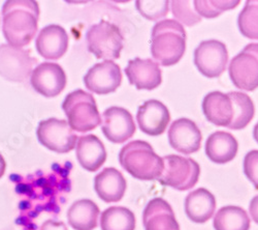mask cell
Masks as SVG:
<instances>
[{"label":"cell","instance_id":"obj_1","mask_svg":"<svg viewBox=\"0 0 258 230\" xmlns=\"http://www.w3.org/2000/svg\"><path fill=\"white\" fill-rule=\"evenodd\" d=\"M202 107L210 122L234 131L245 129L255 114L252 100L240 91H212L205 97Z\"/></svg>","mask_w":258,"mask_h":230},{"label":"cell","instance_id":"obj_2","mask_svg":"<svg viewBox=\"0 0 258 230\" xmlns=\"http://www.w3.org/2000/svg\"><path fill=\"white\" fill-rule=\"evenodd\" d=\"M39 18L33 0H9L3 6V31L9 45L22 48L34 38Z\"/></svg>","mask_w":258,"mask_h":230},{"label":"cell","instance_id":"obj_3","mask_svg":"<svg viewBox=\"0 0 258 230\" xmlns=\"http://www.w3.org/2000/svg\"><path fill=\"white\" fill-rule=\"evenodd\" d=\"M186 50V31L176 20L166 19L156 23L151 34V54L161 66H174Z\"/></svg>","mask_w":258,"mask_h":230},{"label":"cell","instance_id":"obj_4","mask_svg":"<svg viewBox=\"0 0 258 230\" xmlns=\"http://www.w3.org/2000/svg\"><path fill=\"white\" fill-rule=\"evenodd\" d=\"M123 169L140 180H158L163 172V160L146 141L129 142L119 153Z\"/></svg>","mask_w":258,"mask_h":230},{"label":"cell","instance_id":"obj_5","mask_svg":"<svg viewBox=\"0 0 258 230\" xmlns=\"http://www.w3.org/2000/svg\"><path fill=\"white\" fill-rule=\"evenodd\" d=\"M69 124L74 131L85 133L96 129L101 123V117L92 95L83 89L69 94L62 103Z\"/></svg>","mask_w":258,"mask_h":230},{"label":"cell","instance_id":"obj_6","mask_svg":"<svg viewBox=\"0 0 258 230\" xmlns=\"http://www.w3.org/2000/svg\"><path fill=\"white\" fill-rule=\"evenodd\" d=\"M86 39L89 52L96 58L113 61L120 57L124 37L115 24L100 21L88 29Z\"/></svg>","mask_w":258,"mask_h":230},{"label":"cell","instance_id":"obj_7","mask_svg":"<svg viewBox=\"0 0 258 230\" xmlns=\"http://www.w3.org/2000/svg\"><path fill=\"white\" fill-rule=\"evenodd\" d=\"M163 172L158 181L179 191L192 189L200 178L201 167L191 158L169 155L162 158Z\"/></svg>","mask_w":258,"mask_h":230},{"label":"cell","instance_id":"obj_8","mask_svg":"<svg viewBox=\"0 0 258 230\" xmlns=\"http://www.w3.org/2000/svg\"><path fill=\"white\" fill-rule=\"evenodd\" d=\"M36 136L41 145L48 150L67 154L72 152L78 143L79 137L64 119L49 118L39 122Z\"/></svg>","mask_w":258,"mask_h":230},{"label":"cell","instance_id":"obj_9","mask_svg":"<svg viewBox=\"0 0 258 230\" xmlns=\"http://www.w3.org/2000/svg\"><path fill=\"white\" fill-rule=\"evenodd\" d=\"M228 73L236 88L255 90L258 87V44H249L235 55L230 61Z\"/></svg>","mask_w":258,"mask_h":230},{"label":"cell","instance_id":"obj_10","mask_svg":"<svg viewBox=\"0 0 258 230\" xmlns=\"http://www.w3.org/2000/svg\"><path fill=\"white\" fill-rule=\"evenodd\" d=\"M37 62L29 51L9 44L0 45V76L11 82H24Z\"/></svg>","mask_w":258,"mask_h":230},{"label":"cell","instance_id":"obj_11","mask_svg":"<svg viewBox=\"0 0 258 230\" xmlns=\"http://www.w3.org/2000/svg\"><path fill=\"white\" fill-rule=\"evenodd\" d=\"M227 62V48L220 40H204L195 51V65L208 78L220 77L226 70Z\"/></svg>","mask_w":258,"mask_h":230},{"label":"cell","instance_id":"obj_12","mask_svg":"<svg viewBox=\"0 0 258 230\" xmlns=\"http://www.w3.org/2000/svg\"><path fill=\"white\" fill-rule=\"evenodd\" d=\"M122 82L120 67L114 61L104 60L93 66L84 77L86 88L97 95L115 93Z\"/></svg>","mask_w":258,"mask_h":230},{"label":"cell","instance_id":"obj_13","mask_svg":"<svg viewBox=\"0 0 258 230\" xmlns=\"http://www.w3.org/2000/svg\"><path fill=\"white\" fill-rule=\"evenodd\" d=\"M101 130L103 135L113 143H124L131 139L137 130L133 115L128 110L113 106L102 114Z\"/></svg>","mask_w":258,"mask_h":230},{"label":"cell","instance_id":"obj_14","mask_svg":"<svg viewBox=\"0 0 258 230\" xmlns=\"http://www.w3.org/2000/svg\"><path fill=\"white\" fill-rule=\"evenodd\" d=\"M31 85L41 96L55 98L67 86V75L58 64L44 62L38 65L31 74Z\"/></svg>","mask_w":258,"mask_h":230},{"label":"cell","instance_id":"obj_15","mask_svg":"<svg viewBox=\"0 0 258 230\" xmlns=\"http://www.w3.org/2000/svg\"><path fill=\"white\" fill-rule=\"evenodd\" d=\"M169 145L177 152L191 155L200 151L202 132L197 123L188 118H179L171 123L168 130Z\"/></svg>","mask_w":258,"mask_h":230},{"label":"cell","instance_id":"obj_16","mask_svg":"<svg viewBox=\"0 0 258 230\" xmlns=\"http://www.w3.org/2000/svg\"><path fill=\"white\" fill-rule=\"evenodd\" d=\"M125 74L129 83L138 89L153 90L162 82L161 69L152 59H141L139 57L128 61Z\"/></svg>","mask_w":258,"mask_h":230},{"label":"cell","instance_id":"obj_17","mask_svg":"<svg viewBox=\"0 0 258 230\" xmlns=\"http://www.w3.org/2000/svg\"><path fill=\"white\" fill-rule=\"evenodd\" d=\"M140 129L147 135L159 136L164 133L170 121L167 107L157 100H149L140 106L137 114Z\"/></svg>","mask_w":258,"mask_h":230},{"label":"cell","instance_id":"obj_18","mask_svg":"<svg viewBox=\"0 0 258 230\" xmlns=\"http://www.w3.org/2000/svg\"><path fill=\"white\" fill-rule=\"evenodd\" d=\"M69 34L63 27L52 24L42 28L35 40V47L40 56L56 60L67 53L69 48Z\"/></svg>","mask_w":258,"mask_h":230},{"label":"cell","instance_id":"obj_19","mask_svg":"<svg viewBox=\"0 0 258 230\" xmlns=\"http://www.w3.org/2000/svg\"><path fill=\"white\" fill-rule=\"evenodd\" d=\"M145 230H180L169 203L162 198L149 201L143 213Z\"/></svg>","mask_w":258,"mask_h":230},{"label":"cell","instance_id":"obj_20","mask_svg":"<svg viewBox=\"0 0 258 230\" xmlns=\"http://www.w3.org/2000/svg\"><path fill=\"white\" fill-rule=\"evenodd\" d=\"M76 155L79 164L89 172H96L106 160L104 145L95 135L79 137Z\"/></svg>","mask_w":258,"mask_h":230},{"label":"cell","instance_id":"obj_21","mask_svg":"<svg viewBox=\"0 0 258 230\" xmlns=\"http://www.w3.org/2000/svg\"><path fill=\"white\" fill-rule=\"evenodd\" d=\"M126 188V179L116 168H104L94 178L95 192L107 203L120 201L125 195Z\"/></svg>","mask_w":258,"mask_h":230},{"label":"cell","instance_id":"obj_22","mask_svg":"<svg viewBox=\"0 0 258 230\" xmlns=\"http://www.w3.org/2000/svg\"><path fill=\"white\" fill-rule=\"evenodd\" d=\"M184 208L189 220L195 223H206L215 214L216 199L209 190L200 188L186 196Z\"/></svg>","mask_w":258,"mask_h":230},{"label":"cell","instance_id":"obj_23","mask_svg":"<svg viewBox=\"0 0 258 230\" xmlns=\"http://www.w3.org/2000/svg\"><path fill=\"white\" fill-rule=\"evenodd\" d=\"M239 150L236 139L227 132L217 131L209 136L206 142V154L216 164H226L232 161Z\"/></svg>","mask_w":258,"mask_h":230},{"label":"cell","instance_id":"obj_24","mask_svg":"<svg viewBox=\"0 0 258 230\" xmlns=\"http://www.w3.org/2000/svg\"><path fill=\"white\" fill-rule=\"evenodd\" d=\"M100 211L90 199H81L72 204L68 212L69 224L75 230H93L97 227Z\"/></svg>","mask_w":258,"mask_h":230},{"label":"cell","instance_id":"obj_25","mask_svg":"<svg viewBox=\"0 0 258 230\" xmlns=\"http://www.w3.org/2000/svg\"><path fill=\"white\" fill-rule=\"evenodd\" d=\"M215 230H250V218L244 208L235 205L221 207L215 214Z\"/></svg>","mask_w":258,"mask_h":230},{"label":"cell","instance_id":"obj_26","mask_svg":"<svg viewBox=\"0 0 258 230\" xmlns=\"http://www.w3.org/2000/svg\"><path fill=\"white\" fill-rule=\"evenodd\" d=\"M101 230H135L136 216L123 206H112L101 213Z\"/></svg>","mask_w":258,"mask_h":230},{"label":"cell","instance_id":"obj_27","mask_svg":"<svg viewBox=\"0 0 258 230\" xmlns=\"http://www.w3.org/2000/svg\"><path fill=\"white\" fill-rule=\"evenodd\" d=\"M238 25L244 36L258 39V0H247L239 15Z\"/></svg>","mask_w":258,"mask_h":230},{"label":"cell","instance_id":"obj_28","mask_svg":"<svg viewBox=\"0 0 258 230\" xmlns=\"http://www.w3.org/2000/svg\"><path fill=\"white\" fill-rule=\"evenodd\" d=\"M195 9L204 18L213 19L220 16L223 12L233 10L239 6V0H196Z\"/></svg>","mask_w":258,"mask_h":230},{"label":"cell","instance_id":"obj_29","mask_svg":"<svg viewBox=\"0 0 258 230\" xmlns=\"http://www.w3.org/2000/svg\"><path fill=\"white\" fill-rule=\"evenodd\" d=\"M170 7L174 17L181 24L192 26L200 23L202 21V17L197 13L195 9V3L188 2V0H184V2L174 0V2H170Z\"/></svg>","mask_w":258,"mask_h":230},{"label":"cell","instance_id":"obj_30","mask_svg":"<svg viewBox=\"0 0 258 230\" xmlns=\"http://www.w3.org/2000/svg\"><path fill=\"white\" fill-rule=\"evenodd\" d=\"M169 2L162 0V2H137V9L143 17L148 20L156 21L164 18L169 11Z\"/></svg>","mask_w":258,"mask_h":230},{"label":"cell","instance_id":"obj_31","mask_svg":"<svg viewBox=\"0 0 258 230\" xmlns=\"http://www.w3.org/2000/svg\"><path fill=\"white\" fill-rule=\"evenodd\" d=\"M244 172L258 190V151L249 152L244 159Z\"/></svg>","mask_w":258,"mask_h":230},{"label":"cell","instance_id":"obj_32","mask_svg":"<svg viewBox=\"0 0 258 230\" xmlns=\"http://www.w3.org/2000/svg\"><path fill=\"white\" fill-rule=\"evenodd\" d=\"M39 230H68L67 225L63 222L48 220L40 226Z\"/></svg>","mask_w":258,"mask_h":230},{"label":"cell","instance_id":"obj_33","mask_svg":"<svg viewBox=\"0 0 258 230\" xmlns=\"http://www.w3.org/2000/svg\"><path fill=\"white\" fill-rule=\"evenodd\" d=\"M249 213L253 219V221L258 224V195L254 196L250 201Z\"/></svg>","mask_w":258,"mask_h":230},{"label":"cell","instance_id":"obj_34","mask_svg":"<svg viewBox=\"0 0 258 230\" xmlns=\"http://www.w3.org/2000/svg\"><path fill=\"white\" fill-rule=\"evenodd\" d=\"M6 168H7V164L6 161L4 159V157L0 155V178H2L6 172Z\"/></svg>","mask_w":258,"mask_h":230},{"label":"cell","instance_id":"obj_35","mask_svg":"<svg viewBox=\"0 0 258 230\" xmlns=\"http://www.w3.org/2000/svg\"><path fill=\"white\" fill-rule=\"evenodd\" d=\"M253 137L255 139V141L258 143V122L255 124L254 130H253Z\"/></svg>","mask_w":258,"mask_h":230}]
</instances>
